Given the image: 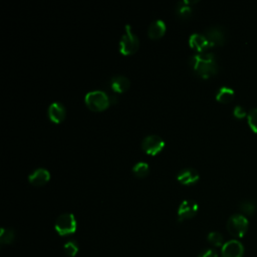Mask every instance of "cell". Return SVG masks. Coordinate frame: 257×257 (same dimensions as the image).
I'll list each match as a JSON object with an SVG mask.
<instances>
[{"label": "cell", "instance_id": "obj_14", "mask_svg": "<svg viewBox=\"0 0 257 257\" xmlns=\"http://www.w3.org/2000/svg\"><path fill=\"white\" fill-rule=\"evenodd\" d=\"M130 80L125 76H115L110 80V88L117 94H123L130 88Z\"/></svg>", "mask_w": 257, "mask_h": 257}, {"label": "cell", "instance_id": "obj_19", "mask_svg": "<svg viewBox=\"0 0 257 257\" xmlns=\"http://www.w3.org/2000/svg\"><path fill=\"white\" fill-rule=\"evenodd\" d=\"M15 239V232L12 229L1 228L0 231V242L1 244H10Z\"/></svg>", "mask_w": 257, "mask_h": 257}, {"label": "cell", "instance_id": "obj_17", "mask_svg": "<svg viewBox=\"0 0 257 257\" xmlns=\"http://www.w3.org/2000/svg\"><path fill=\"white\" fill-rule=\"evenodd\" d=\"M234 91L229 87H221L216 93V100L220 103H230L234 98Z\"/></svg>", "mask_w": 257, "mask_h": 257}, {"label": "cell", "instance_id": "obj_24", "mask_svg": "<svg viewBox=\"0 0 257 257\" xmlns=\"http://www.w3.org/2000/svg\"><path fill=\"white\" fill-rule=\"evenodd\" d=\"M233 115H234L235 118H237V119H243L247 115V113H246V111H245L243 106L236 105L233 110Z\"/></svg>", "mask_w": 257, "mask_h": 257}, {"label": "cell", "instance_id": "obj_25", "mask_svg": "<svg viewBox=\"0 0 257 257\" xmlns=\"http://www.w3.org/2000/svg\"><path fill=\"white\" fill-rule=\"evenodd\" d=\"M198 257H218V254L214 249L208 248V249L201 251L200 254L198 255Z\"/></svg>", "mask_w": 257, "mask_h": 257}, {"label": "cell", "instance_id": "obj_20", "mask_svg": "<svg viewBox=\"0 0 257 257\" xmlns=\"http://www.w3.org/2000/svg\"><path fill=\"white\" fill-rule=\"evenodd\" d=\"M239 208L241 210L242 213L246 214V215H253L256 211V203L253 200H243L240 205Z\"/></svg>", "mask_w": 257, "mask_h": 257}, {"label": "cell", "instance_id": "obj_7", "mask_svg": "<svg viewBox=\"0 0 257 257\" xmlns=\"http://www.w3.org/2000/svg\"><path fill=\"white\" fill-rule=\"evenodd\" d=\"M198 204L194 200H183L178 208V220L183 221L194 217L198 212Z\"/></svg>", "mask_w": 257, "mask_h": 257}, {"label": "cell", "instance_id": "obj_9", "mask_svg": "<svg viewBox=\"0 0 257 257\" xmlns=\"http://www.w3.org/2000/svg\"><path fill=\"white\" fill-rule=\"evenodd\" d=\"M244 247L238 240H230L222 246V257H243Z\"/></svg>", "mask_w": 257, "mask_h": 257}, {"label": "cell", "instance_id": "obj_22", "mask_svg": "<svg viewBox=\"0 0 257 257\" xmlns=\"http://www.w3.org/2000/svg\"><path fill=\"white\" fill-rule=\"evenodd\" d=\"M63 249H64V251H66L68 256L75 257L77 254L78 250H79V247H78V244L77 243V241L71 240V241H69V242H67L66 244H64Z\"/></svg>", "mask_w": 257, "mask_h": 257}, {"label": "cell", "instance_id": "obj_13", "mask_svg": "<svg viewBox=\"0 0 257 257\" xmlns=\"http://www.w3.org/2000/svg\"><path fill=\"white\" fill-rule=\"evenodd\" d=\"M51 179L50 171L45 168H37L28 176V181L35 186H44Z\"/></svg>", "mask_w": 257, "mask_h": 257}, {"label": "cell", "instance_id": "obj_8", "mask_svg": "<svg viewBox=\"0 0 257 257\" xmlns=\"http://www.w3.org/2000/svg\"><path fill=\"white\" fill-rule=\"evenodd\" d=\"M204 35L209 40L211 47L222 46L226 39L225 31L221 26H211L207 28L204 32Z\"/></svg>", "mask_w": 257, "mask_h": 257}, {"label": "cell", "instance_id": "obj_16", "mask_svg": "<svg viewBox=\"0 0 257 257\" xmlns=\"http://www.w3.org/2000/svg\"><path fill=\"white\" fill-rule=\"evenodd\" d=\"M166 24L161 19H157L150 25L148 28V35L151 39H159L166 32Z\"/></svg>", "mask_w": 257, "mask_h": 257}, {"label": "cell", "instance_id": "obj_1", "mask_svg": "<svg viewBox=\"0 0 257 257\" xmlns=\"http://www.w3.org/2000/svg\"><path fill=\"white\" fill-rule=\"evenodd\" d=\"M189 64L192 71L202 78H209L218 71L216 57L212 52H198L192 55Z\"/></svg>", "mask_w": 257, "mask_h": 257}, {"label": "cell", "instance_id": "obj_5", "mask_svg": "<svg viewBox=\"0 0 257 257\" xmlns=\"http://www.w3.org/2000/svg\"><path fill=\"white\" fill-rule=\"evenodd\" d=\"M55 230L61 235V236H67L76 232L77 230V220L74 214L72 213H63L59 215L55 221Z\"/></svg>", "mask_w": 257, "mask_h": 257}, {"label": "cell", "instance_id": "obj_15", "mask_svg": "<svg viewBox=\"0 0 257 257\" xmlns=\"http://www.w3.org/2000/svg\"><path fill=\"white\" fill-rule=\"evenodd\" d=\"M195 3H197V0H195V1H192V0H181V1H178L175 7L176 15L182 19L189 18L193 12L192 5Z\"/></svg>", "mask_w": 257, "mask_h": 257}, {"label": "cell", "instance_id": "obj_11", "mask_svg": "<svg viewBox=\"0 0 257 257\" xmlns=\"http://www.w3.org/2000/svg\"><path fill=\"white\" fill-rule=\"evenodd\" d=\"M189 46L196 50L198 52H207L211 47L209 40L204 34L201 33H193L189 37Z\"/></svg>", "mask_w": 257, "mask_h": 257}, {"label": "cell", "instance_id": "obj_18", "mask_svg": "<svg viewBox=\"0 0 257 257\" xmlns=\"http://www.w3.org/2000/svg\"><path fill=\"white\" fill-rule=\"evenodd\" d=\"M149 171H150V167L149 164L146 162H138L133 167V173L139 178L146 177L149 173Z\"/></svg>", "mask_w": 257, "mask_h": 257}, {"label": "cell", "instance_id": "obj_3", "mask_svg": "<svg viewBox=\"0 0 257 257\" xmlns=\"http://www.w3.org/2000/svg\"><path fill=\"white\" fill-rule=\"evenodd\" d=\"M140 47L139 37L133 31L130 25L125 26V32L120 40V52L124 55H131L135 53Z\"/></svg>", "mask_w": 257, "mask_h": 257}, {"label": "cell", "instance_id": "obj_4", "mask_svg": "<svg viewBox=\"0 0 257 257\" xmlns=\"http://www.w3.org/2000/svg\"><path fill=\"white\" fill-rule=\"evenodd\" d=\"M248 220L242 214H234L227 221V230L233 237L241 238L248 230Z\"/></svg>", "mask_w": 257, "mask_h": 257}, {"label": "cell", "instance_id": "obj_21", "mask_svg": "<svg viewBox=\"0 0 257 257\" xmlns=\"http://www.w3.org/2000/svg\"><path fill=\"white\" fill-rule=\"evenodd\" d=\"M208 241L213 245V246H216V247H220L223 246V236L219 233V232H210L208 234V237H207Z\"/></svg>", "mask_w": 257, "mask_h": 257}, {"label": "cell", "instance_id": "obj_10", "mask_svg": "<svg viewBox=\"0 0 257 257\" xmlns=\"http://www.w3.org/2000/svg\"><path fill=\"white\" fill-rule=\"evenodd\" d=\"M48 115L50 120L52 123L60 124L64 121L67 116V110L64 108V105L59 102H54L51 103L48 110Z\"/></svg>", "mask_w": 257, "mask_h": 257}, {"label": "cell", "instance_id": "obj_23", "mask_svg": "<svg viewBox=\"0 0 257 257\" xmlns=\"http://www.w3.org/2000/svg\"><path fill=\"white\" fill-rule=\"evenodd\" d=\"M248 125L251 128V130L257 133V108L251 109L247 114Z\"/></svg>", "mask_w": 257, "mask_h": 257}, {"label": "cell", "instance_id": "obj_12", "mask_svg": "<svg viewBox=\"0 0 257 257\" xmlns=\"http://www.w3.org/2000/svg\"><path fill=\"white\" fill-rule=\"evenodd\" d=\"M200 178L198 171L194 168H184L177 173V180L182 185L195 184Z\"/></svg>", "mask_w": 257, "mask_h": 257}, {"label": "cell", "instance_id": "obj_6", "mask_svg": "<svg viewBox=\"0 0 257 257\" xmlns=\"http://www.w3.org/2000/svg\"><path fill=\"white\" fill-rule=\"evenodd\" d=\"M165 147L164 140L157 135H149L142 141V149L151 156H156L163 151Z\"/></svg>", "mask_w": 257, "mask_h": 257}, {"label": "cell", "instance_id": "obj_2", "mask_svg": "<svg viewBox=\"0 0 257 257\" xmlns=\"http://www.w3.org/2000/svg\"><path fill=\"white\" fill-rule=\"evenodd\" d=\"M84 103L93 112H102L112 104L110 96L103 91L97 90L88 93L84 97Z\"/></svg>", "mask_w": 257, "mask_h": 257}]
</instances>
